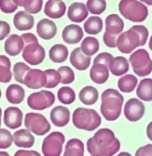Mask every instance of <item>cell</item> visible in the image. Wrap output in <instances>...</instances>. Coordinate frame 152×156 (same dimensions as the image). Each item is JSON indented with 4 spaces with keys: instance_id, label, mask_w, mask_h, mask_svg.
I'll list each match as a JSON object with an SVG mask.
<instances>
[{
    "instance_id": "cell-1",
    "label": "cell",
    "mask_w": 152,
    "mask_h": 156,
    "mask_svg": "<svg viewBox=\"0 0 152 156\" xmlns=\"http://www.w3.org/2000/svg\"><path fill=\"white\" fill-rule=\"evenodd\" d=\"M120 141L110 128H101L87 140V150L92 156H113L120 150Z\"/></svg>"
},
{
    "instance_id": "cell-2",
    "label": "cell",
    "mask_w": 152,
    "mask_h": 156,
    "mask_svg": "<svg viewBox=\"0 0 152 156\" xmlns=\"http://www.w3.org/2000/svg\"><path fill=\"white\" fill-rule=\"evenodd\" d=\"M149 37V30L143 25H134L123 32L117 40V48L124 54H130L139 46H143Z\"/></svg>"
},
{
    "instance_id": "cell-3",
    "label": "cell",
    "mask_w": 152,
    "mask_h": 156,
    "mask_svg": "<svg viewBox=\"0 0 152 156\" xmlns=\"http://www.w3.org/2000/svg\"><path fill=\"white\" fill-rule=\"evenodd\" d=\"M101 100L100 110L104 119L110 122L118 119L124 104V96L116 89H107L103 92Z\"/></svg>"
},
{
    "instance_id": "cell-4",
    "label": "cell",
    "mask_w": 152,
    "mask_h": 156,
    "mask_svg": "<svg viewBox=\"0 0 152 156\" xmlns=\"http://www.w3.org/2000/svg\"><path fill=\"white\" fill-rule=\"evenodd\" d=\"M74 126L85 131H94L101 125L102 120L97 112L91 108H78L72 115Z\"/></svg>"
},
{
    "instance_id": "cell-5",
    "label": "cell",
    "mask_w": 152,
    "mask_h": 156,
    "mask_svg": "<svg viewBox=\"0 0 152 156\" xmlns=\"http://www.w3.org/2000/svg\"><path fill=\"white\" fill-rule=\"evenodd\" d=\"M118 9L123 17L134 23L143 22L148 17L149 13L146 5L138 1H120Z\"/></svg>"
},
{
    "instance_id": "cell-6",
    "label": "cell",
    "mask_w": 152,
    "mask_h": 156,
    "mask_svg": "<svg viewBox=\"0 0 152 156\" xmlns=\"http://www.w3.org/2000/svg\"><path fill=\"white\" fill-rule=\"evenodd\" d=\"M124 28L123 19L117 14H110L105 19V32L103 40L109 48L117 47V40L122 34Z\"/></svg>"
},
{
    "instance_id": "cell-7",
    "label": "cell",
    "mask_w": 152,
    "mask_h": 156,
    "mask_svg": "<svg viewBox=\"0 0 152 156\" xmlns=\"http://www.w3.org/2000/svg\"><path fill=\"white\" fill-rule=\"evenodd\" d=\"M130 63L133 71L137 76L144 77L152 72V60L149 52L144 49H139L130 56Z\"/></svg>"
},
{
    "instance_id": "cell-8",
    "label": "cell",
    "mask_w": 152,
    "mask_h": 156,
    "mask_svg": "<svg viewBox=\"0 0 152 156\" xmlns=\"http://www.w3.org/2000/svg\"><path fill=\"white\" fill-rule=\"evenodd\" d=\"M24 126L31 133L36 135H45L51 130V124L48 120L39 113L31 112L24 117Z\"/></svg>"
},
{
    "instance_id": "cell-9",
    "label": "cell",
    "mask_w": 152,
    "mask_h": 156,
    "mask_svg": "<svg viewBox=\"0 0 152 156\" xmlns=\"http://www.w3.org/2000/svg\"><path fill=\"white\" fill-rule=\"evenodd\" d=\"M65 137L61 132H52L47 135L42 144V153L45 156H60Z\"/></svg>"
},
{
    "instance_id": "cell-10",
    "label": "cell",
    "mask_w": 152,
    "mask_h": 156,
    "mask_svg": "<svg viewBox=\"0 0 152 156\" xmlns=\"http://www.w3.org/2000/svg\"><path fill=\"white\" fill-rule=\"evenodd\" d=\"M55 95L51 91L41 90L29 95L27 104L31 109L40 111L52 106L55 102Z\"/></svg>"
},
{
    "instance_id": "cell-11",
    "label": "cell",
    "mask_w": 152,
    "mask_h": 156,
    "mask_svg": "<svg viewBox=\"0 0 152 156\" xmlns=\"http://www.w3.org/2000/svg\"><path fill=\"white\" fill-rule=\"evenodd\" d=\"M22 56L24 60L31 65H38L45 58V50L39 44H32L24 46Z\"/></svg>"
},
{
    "instance_id": "cell-12",
    "label": "cell",
    "mask_w": 152,
    "mask_h": 156,
    "mask_svg": "<svg viewBox=\"0 0 152 156\" xmlns=\"http://www.w3.org/2000/svg\"><path fill=\"white\" fill-rule=\"evenodd\" d=\"M145 112L144 104L136 98H131L124 105V113L125 118L132 122L142 119Z\"/></svg>"
},
{
    "instance_id": "cell-13",
    "label": "cell",
    "mask_w": 152,
    "mask_h": 156,
    "mask_svg": "<svg viewBox=\"0 0 152 156\" xmlns=\"http://www.w3.org/2000/svg\"><path fill=\"white\" fill-rule=\"evenodd\" d=\"M24 84L28 87L29 89H39L45 87L46 76L45 71L37 69H31L24 77Z\"/></svg>"
},
{
    "instance_id": "cell-14",
    "label": "cell",
    "mask_w": 152,
    "mask_h": 156,
    "mask_svg": "<svg viewBox=\"0 0 152 156\" xmlns=\"http://www.w3.org/2000/svg\"><path fill=\"white\" fill-rule=\"evenodd\" d=\"M4 122L9 128H18L23 122V112L17 107H9L4 112Z\"/></svg>"
},
{
    "instance_id": "cell-15",
    "label": "cell",
    "mask_w": 152,
    "mask_h": 156,
    "mask_svg": "<svg viewBox=\"0 0 152 156\" xmlns=\"http://www.w3.org/2000/svg\"><path fill=\"white\" fill-rule=\"evenodd\" d=\"M62 37L68 44H76L84 37V30L79 25L69 24L63 30Z\"/></svg>"
},
{
    "instance_id": "cell-16",
    "label": "cell",
    "mask_w": 152,
    "mask_h": 156,
    "mask_svg": "<svg viewBox=\"0 0 152 156\" xmlns=\"http://www.w3.org/2000/svg\"><path fill=\"white\" fill-rule=\"evenodd\" d=\"M57 28L55 23L48 18H43L37 24V33L44 40H51L56 36Z\"/></svg>"
},
{
    "instance_id": "cell-17",
    "label": "cell",
    "mask_w": 152,
    "mask_h": 156,
    "mask_svg": "<svg viewBox=\"0 0 152 156\" xmlns=\"http://www.w3.org/2000/svg\"><path fill=\"white\" fill-rule=\"evenodd\" d=\"M50 118L56 127L62 128L65 127L70 122L71 113L66 107L56 106L51 111Z\"/></svg>"
},
{
    "instance_id": "cell-18",
    "label": "cell",
    "mask_w": 152,
    "mask_h": 156,
    "mask_svg": "<svg viewBox=\"0 0 152 156\" xmlns=\"http://www.w3.org/2000/svg\"><path fill=\"white\" fill-rule=\"evenodd\" d=\"M44 11L47 17L57 19L65 14L66 5L64 2L60 0H50L46 2Z\"/></svg>"
},
{
    "instance_id": "cell-19",
    "label": "cell",
    "mask_w": 152,
    "mask_h": 156,
    "mask_svg": "<svg viewBox=\"0 0 152 156\" xmlns=\"http://www.w3.org/2000/svg\"><path fill=\"white\" fill-rule=\"evenodd\" d=\"M88 9L84 3L76 2L71 4L68 9V18L74 23H82L88 17Z\"/></svg>"
},
{
    "instance_id": "cell-20",
    "label": "cell",
    "mask_w": 152,
    "mask_h": 156,
    "mask_svg": "<svg viewBox=\"0 0 152 156\" xmlns=\"http://www.w3.org/2000/svg\"><path fill=\"white\" fill-rule=\"evenodd\" d=\"M24 44L22 37L17 34L9 36L5 43V51L11 56H16L24 50Z\"/></svg>"
},
{
    "instance_id": "cell-21",
    "label": "cell",
    "mask_w": 152,
    "mask_h": 156,
    "mask_svg": "<svg viewBox=\"0 0 152 156\" xmlns=\"http://www.w3.org/2000/svg\"><path fill=\"white\" fill-rule=\"evenodd\" d=\"M91 57L85 56L80 47L74 49L70 56V62L78 70H86L90 67Z\"/></svg>"
},
{
    "instance_id": "cell-22",
    "label": "cell",
    "mask_w": 152,
    "mask_h": 156,
    "mask_svg": "<svg viewBox=\"0 0 152 156\" xmlns=\"http://www.w3.org/2000/svg\"><path fill=\"white\" fill-rule=\"evenodd\" d=\"M13 24L20 31L31 30L34 26V17L25 11H18L13 17Z\"/></svg>"
},
{
    "instance_id": "cell-23",
    "label": "cell",
    "mask_w": 152,
    "mask_h": 156,
    "mask_svg": "<svg viewBox=\"0 0 152 156\" xmlns=\"http://www.w3.org/2000/svg\"><path fill=\"white\" fill-rule=\"evenodd\" d=\"M13 142L18 147L30 148L33 147L35 138L27 129H19L13 134Z\"/></svg>"
},
{
    "instance_id": "cell-24",
    "label": "cell",
    "mask_w": 152,
    "mask_h": 156,
    "mask_svg": "<svg viewBox=\"0 0 152 156\" xmlns=\"http://www.w3.org/2000/svg\"><path fill=\"white\" fill-rule=\"evenodd\" d=\"M130 65L124 56L113 57L109 64V70L116 76H121L129 71Z\"/></svg>"
},
{
    "instance_id": "cell-25",
    "label": "cell",
    "mask_w": 152,
    "mask_h": 156,
    "mask_svg": "<svg viewBox=\"0 0 152 156\" xmlns=\"http://www.w3.org/2000/svg\"><path fill=\"white\" fill-rule=\"evenodd\" d=\"M5 95L6 99L10 103L17 105L20 104L24 99L25 91L22 86L18 84H11L6 89Z\"/></svg>"
},
{
    "instance_id": "cell-26",
    "label": "cell",
    "mask_w": 152,
    "mask_h": 156,
    "mask_svg": "<svg viewBox=\"0 0 152 156\" xmlns=\"http://www.w3.org/2000/svg\"><path fill=\"white\" fill-rule=\"evenodd\" d=\"M109 68L103 64H93L90 68V77L93 83L103 84L109 78Z\"/></svg>"
},
{
    "instance_id": "cell-27",
    "label": "cell",
    "mask_w": 152,
    "mask_h": 156,
    "mask_svg": "<svg viewBox=\"0 0 152 156\" xmlns=\"http://www.w3.org/2000/svg\"><path fill=\"white\" fill-rule=\"evenodd\" d=\"M79 99L85 105H94L98 100V91L93 86H86L80 90Z\"/></svg>"
},
{
    "instance_id": "cell-28",
    "label": "cell",
    "mask_w": 152,
    "mask_h": 156,
    "mask_svg": "<svg viewBox=\"0 0 152 156\" xmlns=\"http://www.w3.org/2000/svg\"><path fill=\"white\" fill-rule=\"evenodd\" d=\"M63 156H85V145L79 139H71L65 145Z\"/></svg>"
},
{
    "instance_id": "cell-29",
    "label": "cell",
    "mask_w": 152,
    "mask_h": 156,
    "mask_svg": "<svg viewBox=\"0 0 152 156\" xmlns=\"http://www.w3.org/2000/svg\"><path fill=\"white\" fill-rule=\"evenodd\" d=\"M68 55H69V51L67 47L60 44L53 45L49 51L50 59L56 63H62L66 61Z\"/></svg>"
},
{
    "instance_id": "cell-30",
    "label": "cell",
    "mask_w": 152,
    "mask_h": 156,
    "mask_svg": "<svg viewBox=\"0 0 152 156\" xmlns=\"http://www.w3.org/2000/svg\"><path fill=\"white\" fill-rule=\"evenodd\" d=\"M136 95L139 99L144 101H152V79L145 78L143 79L138 84L136 89Z\"/></svg>"
},
{
    "instance_id": "cell-31",
    "label": "cell",
    "mask_w": 152,
    "mask_h": 156,
    "mask_svg": "<svg viewBox=\"0 0 152 156\" xmlns=\"http://www.w3.org/2000/svg\"><path fill=\"white\" fill-rule=\"evenodd\" d=\"M103 23L101 17L92 16L89 17L84 24V30L89 35H96L100 33L103 30Z\"/></svg>"
},
{
    "instance_id": "cell-32",
    "label": "cell",
    "mask_w": 152,
    "mask_h": 156,
    "mask_svg": "<svg viewBox=\"0 0 152 156\" xmlns=\"http://www.w3.org/2000/svg\"><path fill=\"white\" fill-rule=\"evenodd\" d=\"M80 48L85 56L91 57L99 50V42L94 37H87L81 43Z\"/></svg>"
},
{
    "instance_id": "cell-33",
    "label": "cell",
    "mask_w": 152,
    "mask_h": 156,
    "mask_svg": "<svg viewBox=\"0 0 152 156\" xmlns=\"http://www.w3.org/2000/svg\"><path fill=\"white\" fill-rule=\"evenodd\" d=\"M11 60L5 56H0V83H8L12 78Z\"/></svg>"
},
{
    "instance_id": "cell-34",
    "label": "cell",
    "mask_w": 152,
    "mask_h": 156,
    "mask_svg": "<svg viewBox=\"0 0 152 156\" xmlns=\"http://www.w3.org/2000/svg\"><path fill=\"white\" fill-rule=\"evenodd\" d=\"M137 85V78L133 75H125L119 78L118 86L120 91L124 93H130L136 89Z\"/></svg>"
},
{
    "instance_id": "cell-35",
    "label": "cell",
    "mask_w": 152,
    "mask_h": 156,
    "mask_svg": "<svg viewBox=\"0 0 152 156\" xmlns=\"http://www.w3.org/2000/svg\"><path fill=\"white\" fill-rule=\"evenodd\" d=\"M15 2L18 6L24 7L29 14H38L43 7L42 0H16Z\"/></svg>"
},
{
    "instance_id": "cell-36",
    "label": "cell",
    "mask_w": 152,
    "mask_h": 156,
    "mask_svg": "<svg viewBox=\"0 0 152 156\" xmlns=\"http://www.w3.org/2000/svg\"><path fill=\"white\" fill-rule=\"evenodd\" d=\"M57 98L61 103L64 105H69L75 101L76 94L73 89L68 86H64V87L60 88L57 91Z\"/></svg>"
},
{
    "instance_id": "cell-37",
    "label": "cell",
    "mask_w": 152,
    "mask_h": 156,
    "mask_svg": "<svg viewBox=\"0 0 152 156\" xmlns=\"http://www.w3.org/2000/svg\"><path fill=\"white\" fill-rule=\"evenodd\" d=\"M45 76H46V84L45 88L47 89H53L56 87L58 84L61 83V76L59 72L53 69H49L45 70Z\"/></svg>"
},
{
    "instance_id": "cell-38",
    "label": "cell",
    "mask_w": 152,
    "mask_h": 156,
    "mask_svg": "<svg viewBox=\"0 0 152 156\" xmlns=\"http://www.w3.org/2000/svg\"><path fill=\"white\" fill-rule=\"evenodd\" d=\"M31 69L29 67L27 64L24 63L22 62H18L14 64L13 67V75L14 78L19 83L24 84V80L26 76V74L31 70Z\"/></svg>"
},
{
    "instance_id": "cell-39",
    "label": "cell",
    "mask_w": 152,
    "mask_h": 156,
    "mask_svg": "<svg viewBox=\"0 0 152 156\" xmlns=\"http://www.w3.org/2000/svg\"><path fill=\"white\" fill-rule=\"evenodd\" d=\"M88 11L93 15H100L106 10V2L103 0H89L86 3Z\"/></svg>"
},
{
    "instance_id": "cell-40",
    "label": "cell",
    "mask_w": 152,
    "mask_h": 156,
    "mask_svg": "<svg viewBox=\"0 0 152 156\" xmlns=\"http://www.w3.org/2000/svg\"><path fill=\"white\" fill-rule=\"evenodd\" d=\"M57 71L60 74L61 76V83L71 84L75 80V74L74 71L68 66H62L58 68Z\"/></svg>"
},
{
    "instance_id": "cell-41",
    "label": "cell",
    "mask_w": 152,
    "mask_h": 156,
    "mask_svg": "<svg viewBox=\"0 0 152 156\" xmlns=\"http://www.w3.org/2000/svg\"><path fill=\"white\" fill-rule=\"evenodd\" d=\"M13 142V135L5 128H0V149L9 148Z\"/></svg>"
},
{
    "instance_id": "cell-42",
    "label": "cell",
    "mask_w": 152,
    "mask_h": 156,
    "mask_svg": "<svg viewBox=\"0 0 152 156\" xmlns=\"http://www.w3.org/2000/svg\"><path fill=\"white\" fill-rule=\"evenodd\" d=\"M17 5L15 1H7V0H0V10L4 13L11 14L17 10Z\"/></svg>"
},
{
    "instance_id": "cell-43",
    "label": "cell",
    "mask_w": 152,
    "mask_h": 156,
    "mask_svg": "<svg viewBox=\"0 0 152 156\" xmlns=\"http://www.w3.org/2000/svg\"><path fill=\"white\" fill-rule=\"evenodd\" d=\"M112 58L113 56L110 53L103 52V53H100L99 55H97V56H96V58L94 59V62H93V64H103L109 68V64L112 60Z\"/></svg>"
},
{
    "instance_id": "cell-44",
    "label": "cell",
    "mask_w": 152,
    "mask_h": 156,
    "mask_svg": "<svg viewBox=\"0 0 152 156\" xmlns=\"http://www.w3.org/2000/svg\"><path fill=\"white\" fill-rule=\"evenodd\" d=\"M11 32V26L5 21H0V41L4 40Z\"/></svg>"
},
{
    "instance_id": "cell-45",
    "label": "cell",
    "mask_w": 152,
    "mask_h": 156,
    "mask_svg": "<svg viewBox=\"0 0 152 156\" xmlns=\"http://www.w3.org/2000/svg\"><path fill=\"white\" fill-rule=\"evenodd\" d=\"M24 46L32 44H38V39L32 33H24L21 36Z\"/></svg>"
},
{
    "instance_id": "cell-46",
    "label": "cell",
    "mask_w": 152,
    "mask_h": 156,
    "mask_svg": "<svg viewBox=\"0 0 152 156\" xmlns=\"http://www.w3.org/2000/svg\"><path fill=\"white\" fill-rule=\"evenodd\" d=\"M135 156H152V144L139 147L136 152Z\"/></svg>"
},
{
    "instance_id": "cell-47",
    "label": "cell",
    "mask_w": 152,
    "mask_h": 156,
    "mask_svg": "<svg viewBox=\"0 0 152 156\" xmlns=\"http://www.w3.org/2000/svg\"><path fill=\"white\" fill-rule=\"evenodd\" d=\"M14 156H41V154L38 151L20 149V150H17L15 153Z\"/></svg>"
},
{
    "instance_id": "cell-48",
    "label": "cell",
    "mask_w": 152,
    "mask_h": 156,
    "mask_svg": "<svg viewBox=\"0 0 152 156\" xmlns=\"http://www.w3.org/2000/svg\"><path fill=\"white\" fill-rule=\"evenodd\" d=\"M146 133H147V137L149 138V140H152V122L148 124L146 128Z\"/></svg>"
},
{
    "instance_id": "cell-49",
    "label": "cell",
    "mask_w": 152,
    "mask_h": 156,
    "mask_svg": "<svg viewBox=\"0 0 152 156\" xmlns=\"http://www.w3.org/2000/svg\"><path fill=\"white\" fill-rule=\"evenodd\" d=\"M117 156H132L130 154V153H128V152H121L120 154H118Z\"/></svg>"
},
{
    "instance_id": "cell-50",
    "label": "cell",
    "mask_w": 152,
    "mask_h": 156,
    "mask_svg": "<svg viewBox=\"0 0 152 156\" xmlns=\"http://www.w3.org/2000/svg\"><path fill=\"white\" fill-rule=\"evenodd\" d=\"M0 156H10V154L5 151H0Z\"/></svg>"
},
{
    "instance_id": "cell-51",
    "label": "cell",
    "mask_w": 152,
    "mask_h": 156,
    "mask_svg": "<svg viewBox=\"0 0 152 156\" xmlns=\"http://www.w3.org/2000/svg\"><path fill=\"white\" fill-rule=\"evenodd\" d=\"M149 47H150V49L152 50V36L150 39V43H149Z\"/></svg>"
},
{
    "instance_id": "cell-52",
    "label": "cell",
    "mask_w": 152,
    "mask_h": 156,
    "mask_svg": "<svg viewBox=\"0 0 152 156\" xmlns=\"http://www.w3.org/2000/svg\"><path fill=\"white\" fill-rule=\"evenodd\" d=\"M1 119H2V109L0 108V126H1Z\"/></svg>"
},
{
    "instance_id": "cell-53",
    "label": "cell",
    "mask_w": 152,
    "mask_h": 156,
    "mask_svg": "<svg viewBox=\"0 0 152 156\" xmlns=\"http://www.w3.org/2000/svg\"><path fill=\"white\" fill-rule=\"evenodd\" d=\"M1 95H2V92H1V89H0V98H1Z\"/></svg>"
},
{
    "instance_id": "cell-54",
    "label": "cell",
    "mask_w": 152,
    "mask_h": 156,
    "mask_svg": "<svg viewBox=\"0 0 152 156\" xmlns=\"http://www.w3.org/2000/svg\"><path fill=\"white\" fill-rule=\"evenodd\" d=\"M90 156H92V155H90Z\"/></svg>"
}]
</instances>
